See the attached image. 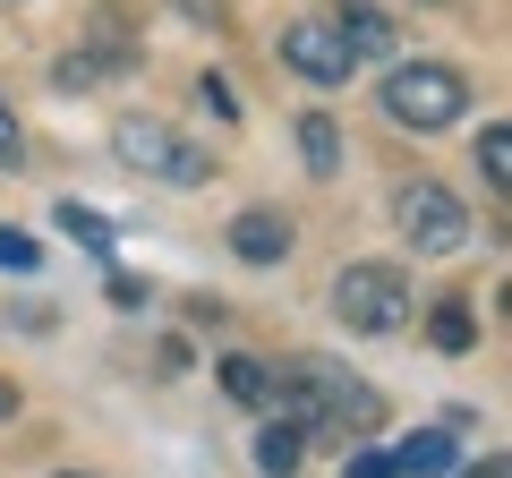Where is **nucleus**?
I'll return each instance as SVG.
<instances>
[{
  "mask_svg": "<svg viewBox=\"0 0 512 478\" xmlns=\"http://www.w3.org/2000/svg\"><path fill=\"white\" fill-rule=\"evenodd\" d=\"M274 393L291 402V419L308 427V444H367L384 427V393H367L359 376L316 368V359H299L291 376H274Z\"/></svg>",
  "mask_w": 512,
  "mask_h": 478,
  "instance_id": "f257e3e1",
  "label": "nucleus"
},
{
  "mask_svg": "<svg viewBox=\"0 0 512 478\" xmlns=\"http://www.w3.org/2000/svg\"><path fill=\"white\" fill-rule=\"evenodd\" d=\"M461 103H470V77L444 69V60H410V69L384 77V111H393L402 129H419V137L427 129H453Z\"/></svg>",
  "mask_w": 512,
  "mask_h": 478,
  "instance_id": "f03ea898",
  "label": "nucleus"
},
{
  "mask_svg": "<svg viewBox=\"0 0 512 478\" xmlns=\"http://www.w3.org/2000/svg\"><path fill=\"white\" fill-rule=\"evenodd\" d=\"M333 316H342L350 333H402L410 325L402 265H342V274H333Z\"/></svg>",
  "mask_w": 512,
  "mask_h": 478,
  "instance_id": "7ed1b4c3",
  "label": "nucleus"
},
{
  "mask_svg": "<svg viewBox=\"0 0 512 478\" xmlns=\"http://www.w3.org/2000/svg\"><path fill=\"white\" fill-rule=\"evenodd\" d=\"M111 146H120L128 171H146V180H163V188H205V180H214V163H205L180 129H163V120H120Z\"/></svg>",
  "mask_w": 512,
  "mask_h": 478,
  "instance_id": "20e7f679",
  "label": "nucleus"
},
{
  "mask_svg": "<svg viewBox=\"0 0 512 478\" xmlns=\"http://www.w3.org/2000/svg\"><path fill=\"white\" fill-rule=\"evenodd\" d=\"M393 222H402V239H410V248H427V257L470 248V205H461L453 188H436V180H410L402 197H393Z\"/></svg>",
  "mask_w": 512,
  "mask_h": 478,
  "instance_id": "39448f33",
  "label": "nucleus"
},
{
  "mask_svg": "<svg viewBox=\"0 0 512 478\" xmlns=\"http://www.w3.org/2000/svg\"><path fill=\"white\" fill-rule=\"evenodd\" d=\"M282 60H291L308 86H350V69H359V52H350L325 18H299L291 35H282Z\"/></svg>",
  "mask_w": 512,
  "mask_h": 478,
  "instance_id": "423d86ee",
  "label": "nucleus"
},
{
  "mask_svg": "<svg viewBox=\"0 0 512 478\" xmlns=\"http://www.w3.org/2000/svg\"><path fill=\"white\" fill-rule=\"evenodd\" d=\"M231 257H239V265H282V257H291V222L265 214V205L231 214Z\"/></svg>",
  "mask_w": 512,
  "mask_h": 478,
  "instance_id": "0eeeda50",
  "label": "nucleus"
},
{
  "mask_svg": "<svg viewBox=\"0 0 512 478\" xmlns=\"http://www.w3.org/2000/svg\"><path fill=\"white\" fill-rule=\"evenodd\" d=\"M325 26H333V35H342L359 60H367V52H393V18H384L376 0H333V18H325Z\"/></svg>",
  "mask_w": 512,
  "mask_h": 478,
  "instance_id": "6e6552de",
  "label": "nucleus"
},
{
  "mask_svg": "<svg viewBox=\"0 0 512 478\" xmlns=\"http://www.w3.org/2000/svg\"><path fill=\"white\" fill-rule=\"evenodd\" d=\"M299 461H308V427L299 419H265L256 427V470L265 478H299Z\"/></svg>",
  "mask_w": 512,
  "mask_h": 478,
  "instance_id": "1a4fd4ad",
  "label": "nucleus"
},
{
  "mask_svg": "<svg viewBox=\"0 0 512 478\" xmlns=\"http://www.w3.org/2000/svg\"><path fill=\"white\" fill-rule=\"evenodd\" d=\"M222 393H231L239 410H274V368H265V359H248V350H231V359H222Z\"/></svg>",
  "mask_w": 512,
  "mask_h": 478,
  "instance_id": "9d476101",
  "label": "nucleus"
},
{
  "mask_svg": "<svg viewBox=\"0 0 512 478\" xmlns=\"http://www.w3.org/2000/svg\"><path fill=\"white\" fill-rule=\"evenodd\" d=\"M393 470H410V478H444V470H453V436H444V427H419L410 444H393Z\"/></svg>",
  "mask_w": 512,
  "mask_h": 478,
  "instance_id": "9b49d317",
  "label": "nucleus"
},
{
  "mask_svg": "<svg viewBox=\"0 0 512 478\" xmlns=\"http://www.w3.org/2000/svg\"><path fill=\"white\" fill-rule=\"evenodd\" d=\"M299 154H308L316 180H333V171H342V129H333L325 111H308V120H299Z\"/></svg>",
  "mask_w": 512,
  "mask_h": 478,
  "instance_id": "f8f14e48",
  "label": "nucleus"
},
{
  "mask_svg": "<svg viewBox=\"0 0 512 478\" xmlns=\"http://www.w3.org/2000/svg\"><path fill=\"white\" fill-rule=\"evenodd\" d=\"M427 342H436V350H470V342H478V316H470V299H444V308L427 316Z\"/></svg>",
  "mask_w": 512,
  "mask_h": 478,
  "instance_id": "ddd939ff",
  "label": "nucleus"
},
{
  "mask_svg": "<svg viewBox=\"0 0 512 478\" xmlns=\"http://www.w3.org/2000/svg\"><path fill=\"white\" fill-rule=\"evenodd\" d=\"M478 171H487V188H512V129H504V120L478 129Z\"/></svg>",
  "mask_w": 512,
  "mask_h": 478,
  "instance_id": "4468645a",
  "label": "nucleus"
},
{
  "mask_svg": "<svg viewBox=\"0 0 512 478\" xmlns=\"http://www.w3.org/2000/svg\"><path fill=\"white\" fill-rule=\"evenodd\" d=\"M60 231H69L77 248H111V222L94 214V205H69V197H60Z\"/></svg>",
  "mask_w": 512,
  "mask_h": 478,
  "instance_id": "2eb2a0df",
  "label": "nucleus"
},
{
  "mask_svg": "<svg viewBox=\"0 0 512 478\" xmlns=\"http://www.w3.org/2000/svg\"><path fill=\"white\" fill-rule=\"evenodd\" d=\"M0 265H9V274H35V265H43V239H26L18 222H0Z\"/></svg>",
  "mask_w": 512,
  "mask_h": 478,
  "instance_id": "dca6fc26",
  "label": "nucleus"
},
{
  "mask_svg": "<svg viewBox=\"0 0 512 478\" xmlns=\"http://www.w3.org/2000/svg\"><path fill=\"white\" fill-rule=\"evenodd\" d=\"M18 154H26V129H18V111H9V103H0V171H9V163H18Z\"/></svg>",
  "mask_w": 512,
  "mask_h": 478,
  "instance_id": "f3484780",
  "label": "nucleus"
},
{
  "mask_svg": "<svg viewBox=\"0 0 512 478\" xmlns=\"http://www.w3.org/2000/svg\"><path fill=\"white\" fill-rule=\"evenodd\" d=\"M342 478H402V470H393V453H350Z\"/></svg>",
  "mask_w": 512,
  "mask_h": 478,
  "instance_id": "a211bd4d",
  "label": "nucleus"
},
{
  "mask_svg": "<svg viewBox=\"0 0 512 478\" xmlns=\"http://www.w3.org/2000/svg\"><path fill=\"white\" fill-rule=\"evenodd\" d=\"M197 94H205V111H214V120H239V103H231V86H222V77H205Z\"/></svg>",
  "mask_w": 512,
  "mask_h": 478,
  "instance_id": "6ab92c4d",
  "label": "nucleus"
},
{
  "mask_svg": "<svg viewBox=\"0 0 512 478\" xmlns=\"http://www.w3.org/2000/svg\"><path fill=\"white\" fill-rule=\"evenodd\" d=\"M461 478H512V470H504V461L487 453V461H478V470H461Z\"/></svg>",
  "mask_w": 512,
  "mask_h": 478,
  "instance_id": "aec40b11",
  "label": "nucleus"
},
{
  "mask_svg": "<svg viewBox=\"0 0 512 478\" xmlns=\"http://www.w3.org/2000/svg\"><path fill=\"white\" fill-rule=\"evenodd\" d=\"M9 410H18V393H9V385H0V419H9Z\"/></svg>",
  "mask_w": 512,
  "mask_h": 478,
  "instance_id": "412c9836",
  "label": "nucleus"
},
{
  "mask_svg": "<svg viewBox=\"0 0 512 478\" xmlns=\"http://www.w3.org/2000/svg\"><path fill=\"white\" fill-rule=\"evenodd\" d=\"M60 478H86V470H60Z\"/></svg>",
  "mask_w": 512,
  "mask_h": 478,
  "instance_id": "4be33fe9",
  "label": "nucleus"
}]
</instances>
